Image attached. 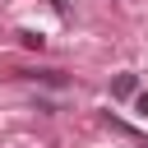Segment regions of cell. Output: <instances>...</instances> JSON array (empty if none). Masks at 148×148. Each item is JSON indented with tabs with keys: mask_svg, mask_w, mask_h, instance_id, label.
Instances as JSON below:
<instances>
[{
	"mask_svg": "<svg viewBox=\"0 0 148 148\" xmlns=\"http://www.w3.org/2000/svg\"><path fill=\"white\" fill-rule=\"evenodd\" d=\"M18 42H23V46H37V51H42V32H28V28H23V32H18Z\"/></svg>",
	"mask_w": 148,
	"mask_h": 148,
	"instance_id": "cell-2",
	"label": "cell"
},
{
	"mask_svg": "<svg viewBox=\"0 0 148 148\" xmlns=\"http://www.w3.org/2000/svg\"><path fill=\"white\" fill-rule=\"evenodd\" d=\"M134 111H139V116H148V92H139V97H134Z\"/></svg>",
	"mask_w": 148,
	"mask_h": 148,
	"instance_id": "cell-3",
	"label": "cell"
},
{
	"mask_svg": "<svg viewBox=\"0 0 148 148\" xmlns=\"http://www.w3.org/2000/svg\"><path fill=\"white\" fill-rule=\"evenodd\" d=\"M134 92H139V79L134 74H116L111 79V97H134Z\"/></svg>",
	"mask_w": 148,
	"mask_h": 148,
	"instance_id": "cell-1",
	"label": "cell"
}]
</instances>
